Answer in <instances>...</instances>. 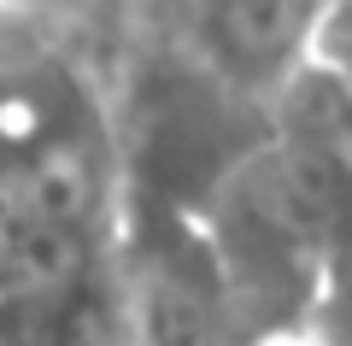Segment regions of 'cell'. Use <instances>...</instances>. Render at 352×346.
<instances>
[{
  "label": "cell",
  "mask_w": 352,
  "mask_h": 346,
  "mask_svg": "<svg viewBox=\"0 0 352 346\" xmlns=\"http://www.w3.org/2000/svg\"><path fill=\"white\" fill-rule=\"evenodd\" d=\"M335 0H194L188 53L258 106H282L294 83L317 65Z\"/></svg>",
  "instance_id": "1"
}]
</instances>
